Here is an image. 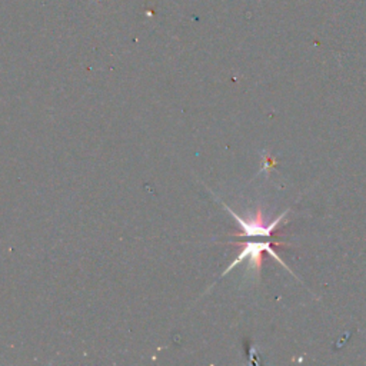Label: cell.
Segmentation results:
<instances>
[{
    "instance_id": "obj_1",
    "label": "cell",
    "mask_w": 366,
    "mask_h": 366,
    "mask_svg": "<svg viewBox=\"0 0 366 366\" xmlns=\"http://www.w3.org/2000/svg\"><path fill=\"white\" fill-rule=\"evenodd\" d=\"M227 210L232 213V216H233V217L240 223V226H242V233H239V236H249V237H256V236L270 237L272 233H273L274 230H277L276 227H277L279 222H280V220L283 219V216L286 214V212H285V213H282L274 222H272L270 224H266V223L263 222V217H262V213H260V212H257L256 216H254L252 220H244V219H242L240 216H237L233 210H230L229 207H227Z\"/></svg>"
},
{
    "instance_id": "obj_2",
    "label": "cell",
    "mask_w": 366,
    "mask_h": 366,
    "mask_svg": "<svg viewBox=\"0 0 366 366\" xmlns=\"http://www.w3.org/2000/svg\"><path fill=\"white\" fill-rule=\"evenodd\" d=\"M263 252H267V253H270L274 259H277L282 264H285L283 262H282V259L276 254V252L272 249V243L270 242H247V243H244V247H243V250H242V253L239 254V257L236 259V260H233V263L227 267V270L226 272H229L233 266H236V264H239L243 259H249V263L252 264V266H254V267H259L260 266V262H262V253ZM224 272V273H226Z\"/></svg>"
}]
</instances>
